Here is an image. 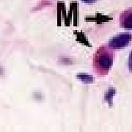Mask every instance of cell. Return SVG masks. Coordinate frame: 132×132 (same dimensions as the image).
<instances>
[{"label":"cell","instance_id":"cell-3","mask_svg":"<svg viewBox=\"0 0 132 132\" xmlns=\"http://www.w3.org/2000/svg\"><path fill=\"white\" fill-rule=\"evenodd\" d=\"M120 25L126 30H132V8L128 9L120 15Z\"/></svg>","mask_w":132,"mask_h":132},{"label":"cell","instance_id":"cell-2","mask_svg":"<svg viewBox=\"0 0 132 132\" xmlns=\"http://www.w3.org/2000/svg\"><path fill=\"white\" fill-rule=\"evenodd\" d=\"M131 40L132 35L130 33L118 34L110 39L109 46L112 49H120L127 46Z\"/></svg>","mask_w":132,"mask_h":132},{"label":"cell","instance_id":"cell-6","mask_svg":"<svg viewBox=\"0 0 132 132\" xmlns=\"http://www.w3.org/2000/svg\"><path fill=\"white\" fill-rule=\"evenodd\" d=\"M128 69L129 71L132 72V50L131 53H130V55L128 57Z\"/></svg>","mask_w":132,"mask_h":132},{"label":"cell","instance_id":"cell-4","mask_svg":"<svg viewBox=\"0 0 132 132\" xmlns=\"http://www.w3.org/2000/svg\"><path fill=\"white\" fill-rule=\"evenodd\" d=\"M76 78L79 79L81 81L85 82V83H93L94 81V78L92 76L89 75L87 73H77Z\"/></svg>","mask_w":132,"mask_h":132},{"label":"cell","instance_id":"cell-1","mask_svg":"<svg viewBox=\"0 0 132 132\" xmlns=\"http://www.w3.org/2000/svg\"><path fill=\"white\" fill-rule=\"evenodd\" d=\"M114 60V52L109 46L102 45L97 48L93 55V67L99 76L106 75L110 71Z\"/></svg>","mask_w":132,"mask_h":132},{"label":"cell","instance_id":"cell-5","mask_svg":"<svg viewBox=\"0 0 132 132\" xmlns=\"http://www.w3.org/2000/svg\"><path fill=\"white\" fill-rule=\"evenodd\" d=\"M74 32L76 33V40L78 42L83 43V44H85V45L87 46H91L90 43L87 41V38L85 37L84 33L81 32H77V31H75Z\"/></svg>","mask_w":132,"mask_h":132}]
</instances>
